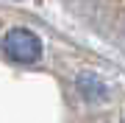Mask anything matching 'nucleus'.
<instances>
[{
  "label": "nucleus",
  "mask_w": 125,
  "mask_h": 123,
  "mask_svg": "<svg viewBox=\"0 0 125 123\" xmlns=\"http://www.w3.org/2000/svg\"><path fill=\"white\" fill-rule=\"evenodd\" d=\"M0 48H3V53L9 56L11 62H17V64H33L42 56V42H39V37H36L33 31H28V28H11L3 37Z\"/></svg>",
  "instance_id": "nucleus-1"
},
{
  "label": "nucleus",
  "mask_w": 125,
  "mask_h": 123,
  "mask_svg": "<svg viewBox=\"0 0 125 123\" xmlns=\"http://www.w3.org/2000/svg\"><path fill=\"white\" fill-rule=\"evenodd\" d=\"M78 90H81V95L89 98V101H103V98L108 95V92H106V84H103L100 78H94V76H81L78 78Z\"/></svg>",
  "instance_id": "nucleus-2"
}]
</instances>
